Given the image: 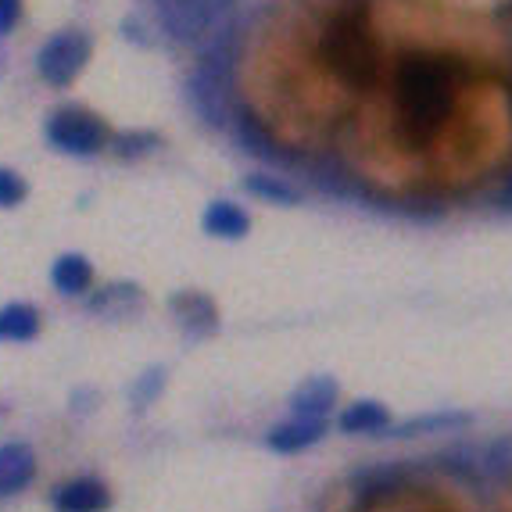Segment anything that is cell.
<instances>
[{
    "instance_id": "cell-1",
    "label": "cell",
    "mask_w": 512,
    "mask_h": 512,
    "mask_svg": "<svg viewBox=\"0 0 512 512\" xmlns=\"http://www.w3.org/2000/svg\"><path fill=\"white\" fill-rule=\"evenodd\" d=\"M459 58L448 54H405L394 69L391 101H394V122H398V137L409 147H427L448 122L462 86Z\"/></svg>"
},
{
    "instance_id": "cell-2",
    "label": "cell",
    "mask_w": 512,
    "mask_h": 512,
    "mask_svg": "<svg viewBox=\"0 0 512 512\" xmlns=\"http://www.w3.org/2000/svg\"><path fill=\"white\" fill-rule=\"evenodd\" d=\"M319 58L351 90H369L376 83L380 51H376V36L366 22L362 0H348L333 11L323 29V40H319Z\"/></svg>"
},
{
    "instance_id": "cell-3",
    "label": "cell",
    "mask_w": 512,
    "mask_h": 512,
    "mask_svg": "<svg viewBox=\"0 0 512 512\" xmlns=\"http://www.w3.org/2000/svg\"><path fill=\"white\" fill-rule=\"evenodd\" d=\"M240 58V29L230 22L201 47L194 72L187 79L190 108L208 122V126H226L233 119V76H237Z\"/></svg>"
},
{
    "instance_id": "cell-4",
    "label": "cell",
    "mask_w": 512,
    "mask_h": 512,
    "mask_svg": "<svg viewBox=\"0 0 512 512\" xmlns=\"http://www.w3.org/2000/svg\"><path fill=\"white\" fill-rule=\"evenodd\" d=\"M240 0H154L158 26L176 43H201L205 47L219 29L233 22Z\"/></svg>"
},
{
    "instance_id": "cell-5",
    "label": "cell",
    "mask_w": 512,
    "mask_h": 512,
    "mask_svg": "<svg viewBox=\"0 0 512 512\" xmlns=\"http://www.w3.org/2000/svg\"><path fill=\"white\" fill-rule=\"evenodd\" d=\"M43 137L54 151L72 154V158H94L111 144L104 119L86 108H58L43 126Z\"/></svg>"
},
{
    "instance_id": "cell-6",
    "label": "cell",
    "mask_w": 512,
    "mask_h": 512,
    "mask_svg": "<svg viewBox=\"0 0 512 512\" xmlns=\"http://www.w3.org/2000/svg\"><path fill=\"white\" fill-rule=\"evenodd\" d=\"M90 51H94V43H90V36H86L83 29H61V33H54L51 40L36 51V72H40V79L47 86L65 90V86L76 83V76L86 69Z\"/></svg>"
},
{
    "instance_id": "cell-7",
    "label": "cell",
    "mask_w": 512,
    "mask_h": 512,
    "mask_svg": "<svg viewBox=\"0 0 512 512\" xmlns=\"http://www.w3.org/2000/svg\"><path fill=\"white\" fill-rule=\"evenodd\" d=\"M330 430V419H308V416H291L287 423H276L269 434H265V448L280 455L305 452L312 444H319Z\"/></svg>"
},
{
    "instance_id": "cell-8",
    "label": "cell",
    "mask_w": 512,
    "mask_h": 512,
    "mask_svg": "<svg viewBox=\"0 0 512 512\" xmlns=\"http://www.w3.org/2000/svg\"><path fill=\"white\" fill-rule=\"evenodd\" d=\"M108 505H111L108 484H101V480H94V477L65 480L61 487H54V495H51L54 512H104Z\"/></svg>"
},
{
    "instance_id": "cell-9",
    "label": "cell",
    "mask_w": 512,
    "mask_h": 512,
    "mask_svg": "<svg viewBox=\"0 0 512 512\" xmlns=\"http://www.w3.org/2000/svg\"><path fill=\"white\" fill-rule=\"evenodd\" d=\"M36 480V452L26 441L0 444V498L26 491Z\"/></svg>"
},
{
    "instance_id": "cell-10",
    "label": "cell",
    "mask_w": 512,
    "mask_h": 512,
    "mask_svg": "<svg viewBox=\"0 0 512 512\" xmlns=\"http://www.w3.org/2000/svg\"><path fill=\"white\" fill-rule=\"evenodd\" d=\"M169 308H172V316H176V323H180V330L187 333V337H194V341L212 337L215 326H219V312H215V305L205 298V294H197V291L172 294Z\"/></svg>"
},
{
    "instance_id": "cell-11",
    "label": "cell",
    "mask_w": 512,
    "mask_h": 512,
    "mask_svg": "<svg viewBox=\"0 0 512 512\" xmlns=\"http://www.w3.org/2000/svg\"><path fill=\"white\" fill-rule=\"evenodd\" d=\"M333 405H337V380H330V376H312L291 398L294 416L308 419H330Z\"/></svg>"
},
{
    "instance_id": "cell-12",
    "label": "cell",
    "mask_w": 512,
    "mask_h": 512,
    "mask_svg": "<svg viewBox=\"0 0 512 512\" xmlns=\"http://www.w3.org/2000/svg\"><path fill=\"white\" fill-rule=\"evenodd\" d=\"M140 301H144V294H140L137 283H108V287L90 294L86 308L101 319H129L133 305H140Z\"/></svg>"
},
{
    "instance_id": "cell-13",
    "label": "cell",
    "mask_w": 512,
    "mask_h": 512,
    "mask_svg": "<svg viewBox=\"0 0 512 512\" xmlns=\"http://www.w3.org/2000/svg\"><path fill=\"white\" fill-rule=\"evenodd\" d=\"M51 283H54V291L65 294V298L86 294L90 283H94V265H90L86 255H79V251H69V255H61L58 262L51 265Z\"/></svg>"
},
{
    "instance_id": "cell-14",
    "label": "cell",
    "mask_w": 512,
    "mask_h": 512,
    "mask_svg": "<svg viewBox=\"0 0 512 512\" xmlns=\"http://www.w3.org/2000/svg\"><path fill=\"white\" fill-rule=\"evenodd\" d=\"M201 226H205L208 237H219V240H240L248 237L251 230V219L248 212L233 201H212L201 215Z\"/></svg>"
},
{
    "instance_id": "cell-15",
    "label": "cell",
    "mask_w": 512,
    "mask_h": 512,
    "mask_svg": "<svg viewBox=\"0 0 512 512\" xmlns=\"http://www.w3.org/2000/svg\"><path fill=\"white\" fill-rule=\"evenodd\" d=\"M40 333V312L29 301H8L0 305V341L4 344H26L36 341Z\"/></svg>"
},
{
    "instance_id": "cell-16",
    "label": "cell",
    "mask_w": 512,
    "mask_h": 512,
    "mask_svg": "<svg viewBox=\"0 0 512 512\" xmlns=\"http://www.w3.org/2000/svg\"><path fill=\"white\" fill-rule=\"evenodd\" d=\"M233 140L248 154H255V158H265V162H276V158H280V147L273 144V137L265 133L262 122H258L251 111H237V115H233Z\"/></svg>"
},
{
    "instance_id": "cell-17",
    "label": "cell",
    "mask_w": 512,
    "mask_h": 512,
    "mask_svg": "<svg viewBox=\"0 0 512 512\" xmlns=\"http://www.w3.org/2000/svg\"><path fill=\"white\" fill-rule=\"evenodd\" d=\"M337 427L344 434H384V430H391V412L380 402H355L341 412Z\"/></svg>"
},
{
    "instance_id": "cell-18",
    "label": "cell",
    "mask_w": 512,
    "mask_h": 512,
    "mask_svg": "<svg viewBox=\"0 0 512 512\" xmlns=\"http://www.w3.org/2000/svg\"><path fill=\"white\" fill-rule=\"evenodd\" d=\"M244 190L258 201H269V205H283L291 208L301 201V190L294 183H287L283 176H269V172H251L248 180H244Z\"/></svg>"
},
{
    "instance_id": "cell-19",
    "label": "cell",
    "mask_w": 512,
    "mask_h": 512,
    "mask_svg": "<svg viewBox=\"0 0 512 512\" xmlns=\"http://www.w3.org/2000/svg\"><path fill=\"white\" fill-rule=\"evenodd\" d=\"M162 147L158 133L151 129H133V133H119V137H111V151L119 154L122 162H137V158H147Z\"/></svg>"
},
{
    "instance_id": "cell-20",
    "label": "cell",
    "mask_w": 512,
    "mask_h": 512,
    "mask_svg": "<svg viewBox=\"0 0 512 512\" xmlns=\"http://www.w3.org/2000/svg\"><path fill=\"white\" fill-rule=\"evenodd\" d=\"M162 387H165V369L162 366H154V369H147L144 376H140L137 384H133V391H129V398H133V405L137 409H147V405L162 394Z\"/></svg>"
},
{
    "instance_id": "cell-21",
    "label": "cell",
    "mask_w": 512,
    "mask_h": 512,
    "mask_svg": "<svg viewBox=\"0 0 512 512\" xmlns=\"http://www.w3.org/2000/svg\"><path fill=\"white\" fill-rule=\"evenodd\" d=\"M29 187L15 169H0V208H18L26 201Z\"/></svg>"
},
{
    "instance_id": "cell-22",
    "label": "cell",
    "mask_w": 512,
    "mask_h": 512,
    "mask_svg": "<svg viewBox=\"0 0 512 512\" xmlns=\"http://www.w3.org/2000/svg\"><path fill=\"white\" fill-rule=\"evenodd\" d=\"M462 423H466V416H448V412H441V416L412 419V423L398 427V434L394 437H412V434H419V430H448V427H462Z\"/></svg>"
},
{
    "instance_id": "cell-23",
    "label": "cell",
    "mask_w": 512,
    "mask_h": 512,
    "mask_svg": "<svg viewBox=\"0 0 512 512\" xmlns=\"http://www.w3.org/2000/svg\"><path fill=\"white\" fill-rule=\"evenodd\" d=\"M22 18V0H0V36H8Z\"/></svg>"
},
{
    "instance_id": "cell-24",
    "label": "cell",
    "mask_w": 512,
    "mask_h": 512,
    "mask_svg": "<svg viewBox=\"0 0 512 512\" xmlns=\"http://www.w3.org/2000/svg\"><path fill=\"white\" fill-rule=\"evenodd\" d=\"M509 194H512V190H509Z\"/></svg>"
}]
</instances>
